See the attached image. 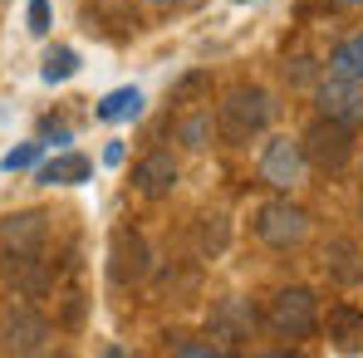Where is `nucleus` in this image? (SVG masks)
Masks as SVG:
<instances>
[{
	"label": "nucleus",
	"mask_w": 363,
	"mask_h": 358,
	"mask_svg": "<svg viewBox=\"0 0 363 358\" xmlns=\"http://www.w3.org/2000/svg\"><path fill=\"white\" fill-rule=\"evenodd\" d=\"M50 339H55V324L35 304H10L0 314V349L5 354H40V349H50Z\"/></svg>",
	"instance_id": "obj_6"
},
{
	"label": "nucleus",
	"mask_w": 363,
	"mask_h": 358,
	"mask_svg": "<svg viewBox=\"0 0 363 358\" xmlns=\"http://www.w3.org/2000/svg\"><path fill=\"white\" fill-rule=\"evenodd\" d=\"M172 354H182V358H221L226 349L211 344V339H201V344H196V339H172Z\"/></svg>",
	"instance_id": "obj_21"
},
{
	"label": "nucleus",
	"mask_w": 363,
	"mask_h": 358,
	"mask_svg": "<svg viewBox=\"0 0 363 358\" xmlns=\"http://www.w3.org/2000/svg\"><path fill=\"white\" fill-rule=\"evenodd\" d=\"M0 270H5V280L25 299H40L55 290V265L45 260V250H5Z\"/></svg>",
	"instance_id": "obj_9"
},
{
	"label": "nucleus",
	"mask_w": 363,
	"mask_h": 358,
	"mask_svg": "<svg viewBox=\"0 0 363 358\" xmlns=\"http://www.w3.org/2000/svg\"><path fill=\"white\" fill-rule=\"evenodd\" d=\"M314 104H319L324 118H339V123H349V128H359V123H363V89L354 84V79L329 74V79L314 89Z\"/></svg>",
	"instance_id": "obj_10"
},
{
	"label": "nucleus",
	"mask_w": 363,
	"mask_h": 358,
	"mask_svg": "<svg viewBox=\"0 0 363 358\" xmlns=\"http://www.w3.org/2000/svg\"><path fill=\"white\" fill-rule=\"evenodd\" d=\"M143 5H157V10H186V5H196V0H143Z\"/></svg>",
	"instance_id": "obj_24"
},
{
	"label": "nucleus",
	"mask_w": 363,
	"mask_h": 358,
	"mask_svg": "<svg viewBox=\"0 0 363 358\" xmlns=\"http://www.w3.org/2000/svg\"><path fill=\"white\" fill-rule=\"evenodd\" d=\"M324 275L334 280V285H363V250L359 240L349 236H334L324 245Z\"/></svg>",
	"instance_id": "obj_13"
},
{
	"label": "nucleus",
	"mask_w": 363,
	"mask_h": 358,
	"mask_svg": "<svg viewBox=\"0 0 363 358\" xmlns=\"http://www.w3.org/2000/svg\"><path fill=\"white\" fill-rule=\"evenodd\" d=\"M152 275V245L143 231H133V226H118L113 236H108V280L128 290V285H143Z\"/></svg>",
	"instance_id": "obj_5"
},
{
	"label": "nucleus",
	"mask_w": 363,
	"mask_h": 358,
	"mask_svg": "<svg viewBox=\"0 0 363 358\" xmlns=\"http://www.w3.org/2000/svg\"><path fill=\"white\" fill-rule=\"evenodd\" d=\"M50 221L45 211H10L0 216V250H45Z\"/></svg>",
	"instance_id": "obj_12"
},
{
	"label": "nucleus",
	"mask_w": 363,
	"mask_h": 358,
	"mask_svg": "<svg viewBox=\"0 0 363 358\" xmlns=\"http://www.w3.org/2000/svg\"><path fill=\"white\" fill-rule=\"evenodd\" d=\"M30 30L50 35V0H30Z\"/></svg>",
	"instance_id": "obj_23"
},
{
	"label": "nucleus",
	"mask_w": 363,
	"mask_h": 358,
	"mask_svg": "<svg viewBox=\"0 0 363 358\" xmlns=\"http://www.w3.org/2000/svg\"><path fill=\"white\" fill-rule=\"evenodd\" d=\"M309 172V162H304V147L295 138H270L265 147H260V181L265 186H275V191H295Z\"/></svg>",
	"instance_id": "obj_8"
},
{
	"label": "nucleus",
	"mask_w": 363,
	"mask_h": 358,
	"mask_svg": "<svg viewBox=\"0 0 363 358\" xmlns=\"http://www.w3.org/2000/svg\"><path fill=\"white\" fill-rule=\"evenodd\" d=\"M329 74H339V79H354V84H363V30L334 45V55H329Z\"/></svg>",
	"instance_id": "obj_16"
},
{
	"label": "nucleus",
	"mask_w": 363,
	"mask_h": 358,
	"mask_svg": "<svg viewBox=\"0 0 363 358\" xmlns=\"http://www.w3.org/2000/svg\"><path fill=\"white\" fill-rule=\"evenodd\" d=\"M177 138H182V147L201 152V147L211 142V118H206V113H191V118H182V123H177Z\"/></svg>",
	"instance_id": "obj_19"
},
{
	"label": "nucleus",
	"mask_w": 363,
	"mask_h": 358,
	"mask_svg": "<svg viewBox=\"0 0 363 358\" xmlns=\"http://www.w3.org/2000/svg\"><path fill=\"white\" fill-rule=\"evenodd\" d=\"M182 177V167H177V157L167 152V147H152L147 157H138V167H133V186L143 191V196H172V186H177Z\"/></svg>",
	"instance_id": "obj_11"
},
{
	"label": "nucleus",
	"mask_w": 363,
	"mask_h": 358,
	"mask_svg": "<svg viewBox=\"0 0 363 358\" xmlns=\"http://www.w3.org/2000/svg\"><path fill=\"white\" fill-rule=\"evenodd\" d=\"M74 69H79V55L60 45V50H50V55H45V69H40V74H45V84H64Z\"/></svg>",
	"instance_id": "obj_20"
},
{
	"label": "nucleus",
	"mask_w": 363,
	"mask_h": 358,
	"mask_svg": "<svg viewBox=\"0 0 363 358\" xmlns=\"http://www.w3.org/2000/svg\"><path fill=\"white\" fill-rule=\"evenodd\" d=\"M89 172H94V162H89V157L64 152V157H55V162H45V167H40V181H45V186H74V181H89Z\"/></svg>",
	"instance_id": "obj_15"
},
{
	"label": "nucleus",
	"mask_w": 363,
	"mask_h": 358,
	"mask_svg": "<svg viewBox=\"0 0 363 358\" xmlns=\"http://www.w3.org/2000/svg\"><path fill=\"white\" fill-rule=\"evenodd\" d=\"M35 157H40V142H25V147H15V152H5V172H25V167H35Z\"/></svg>",
	"instance_id": "obj_22"
},
{
	"label": "nucleus",
	"mask_w": 363,
	"mask_h": 358,
	"mask_svg": "<svg viewBox=\"0 0 363 358\" xmlns=\"http://www.w3.org/2000/svg\"><path fill=\"white\" fill-rule=\"evenodd\" d=\"M255 329H260V314H255V304L241 299V295L216 299L211 314H206V334H211L221 349H241V344H250Z\"/></svg>",
	"instance_id": "obj_7"
},
{
	"label": "nucleus",
	"mask_w": 363,
	"mask_h": 358,
	"mask_svg": "<svg viewBox=\"0 0 363 358\" xmlns=\"http://www.w3.org/2000/svg\"><path fill=\"white\" fill-rule=\"evenodd\" d=\"M255 236L265 245H275V250H290V245H300L309 236V211L300 201H290V191H280L255 211Z\"/></svg>",
	"instance_id": "obj_4"
},
{
	"label": "nucleus",
	"mask_w": 363,
	"mask_h": 358,
	"mask_svg": "<svg viewBox=\"0 0 363 358\" xmlns=\"http://www.w3.org/2000/svg\"><path fill=\"white\" fill-rule=\"evenodd\" d=\"M359 211H363V206H359Z\"/></svg>",
	"instance_id": "obj_25"
},
{
	"label": "nucleus",
	"mask_w": 363,
	"mask_h": 358,
	"mask_svg": "<svg viewBox=\"0 0 363 358\" xmlns=\"http://www.w3.org/2000/svg\"><path fill=\"white\" fill-rule=\"evenodd\" d=\"M300 147H304V162H309V167L339 172V167H349V157H354V128L319 113V118L300 133Z\"/></svg>",
	"instance_id": "obj_3"
},
{
	"label": "nucleus",
	"mask_w": 363,
	"mask_h": 358,
	"mask_svg": "<svg viewBox=\"0 0 363 358\" xmlns=\"http://www.w3.org/2000/svg\"><path fill=\"white\" fill-rule=\"evenodd\" d=\"M221 245H226V216H201V226H196V255L211 260V255H221Z\"/></svg>",
	"instance_id": "obj_18"
},
{
	"label": "nucleus",
	"mask_w": 363,
	"mask_h": 358,
	"mask_svg": "<svg viewBox=\"0 0 363 358\" xmlns=\"http://www.w3.org/2000/svg\"><path fill=\"white\" fill-rule=\"evenodd\" d=\"M143 113V94L138 89H113L104 104H99V118L104 123H123V118H138Z\"/></svg>",
	"instance_id": "obj_17"
},
{
	"label": "nucleus",
	"mask_w": 363,
	"mask_h": 358,
	"mask_svg": "<svg viewBox=\"0 0 363 358\" xmlns=\"http://www.w3.org/2000/svg\"><path fill=\"white\" fill-rule=\"evenodd\" d=\"M265 324H270V334L275 339H309L314 329H319V295L309 290V285H290V290H280V295L270 299V309H265Z\"/></svg>",
	"instance_id": "obj_2"
},
{
	"label": "nucleus",
	"mask_w": 363,
	"mask_h": 358,
	"mask_svg": "<svg viewBox=\"0 0 363 358\" xmlns=\"http://www.w3.org/2000/svg\"><path fill=\"white\" fill-rule=\"evenodd\" d=\"M270 118H275V104H270V94H265L260 84H236V89H226V99H221V108H216L221 138L236 142V147H245L250 138H260V133L270 128Z\"/></svg>",
	"instance_id": "obj_1"
},
{
	"label": "nucleus",
	"mask_w": 363,
	"mask_h": 358,
	"mask_svg": "<svg viewBox=\"0 0 363 358\" xmlns=\"http://www.w3.org/2000/svg\"><path fill=\"white\" fill-rule=\"evenodd\" d=\"M324 334H329L334 349L363 354V309H354V304H334L329 319H324Z\"/></svg>",
	"instance_id": "obj_14"
}]
</instances>
